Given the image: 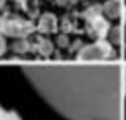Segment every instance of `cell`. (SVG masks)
<instances>
[{"label":"cell","mask_w":126,"mask_h":120,"mask_svg":"<svg viewBox=\"0 0 126 120\" xmlns=\"http://www.w3.org/2000/svg\"><path fill=\"white\" fill-rule=\"evenodd\" d=\"M4 1H5V0H0V7H1L2 5H3V3H4Z\"/></svg>","instance_id":"277c9868"},{"label":"cell","mask_w":126,"mask_h":120,"mask_svg":"<svg viewBox=\"0 0 126 120\" xmlns=\"http://www.w3.org/2000/svg\"><path fill=\"white\" fill-rule=\"evenodd\" d=\"M6 47H7V45H6V40H5L4 36L0 33V56L5 53Z\"/></svg>","instance_id":"3957f363"},{"label":"cell","mask_w":126,"mask_h":120,"mask_svg":"<svg viewBox=\"0 0 126 120\" xmlns=\"http://www.w3.org/2000/svg\"><path fill=\"white\" fill-rule=\"evenodd\" d=\"M23 73L39 96L66 120H124L126 66L31 65Z\"/></svg>","instance_id":"6da1fadb"},{"label":"cell","mask_w":126,"mask_h":120,"mask_svg":"<svg viewBox=\"0 0 126 120\" xmlns=\"http://www.w3.org/2000/svg\"><path fill=\"white\" fill-rule=\"evenodd\" d=\"M105 56L103 48L97 44H91L86 46L78 53L77 58L80 60H100Z\"/></svg>","instance_id":"7a4b0ae2"}]
</instances>
